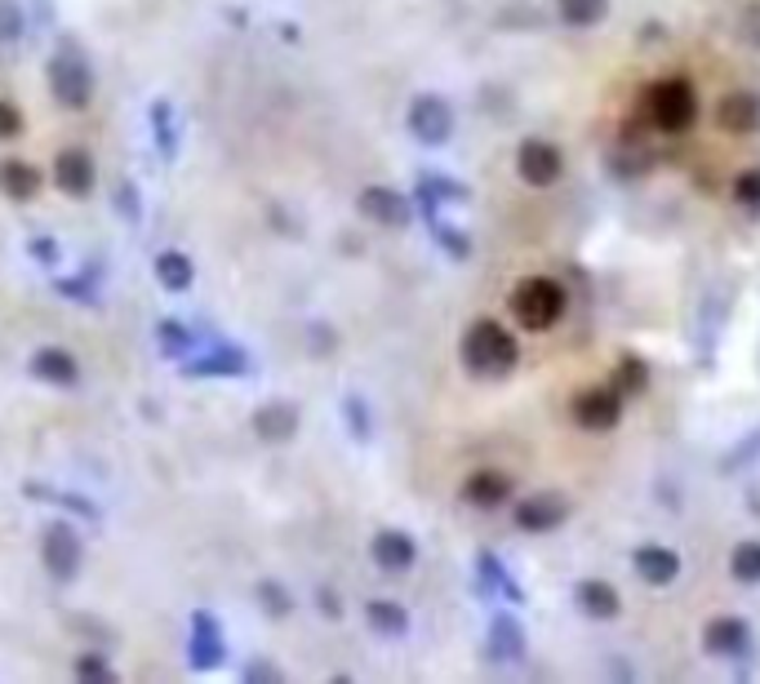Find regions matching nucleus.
Wrapping results in <instances>:
<instances>
[{"label": "nucleus", "mask_w": 760, "mask_h": 684, "mask_svg": "<svg viewBox=\"0 0 760 684\" xmlns=\"http://www.w3.org/2000/svg\"><path fill=\"white\" fill-rule=\"evenodd\" d=\"M516 316L525 320L530 329H547V320L560 316V289L552 280H530L525 289L516 293Z\"/></svg>", "instance_id": "7ed1b4c3"}, {"label": "nucleus", "mask_w": 760, "mask_h": 684, "mask_svg": "<svg viewBox=\"0 0 760 684\" xmlns=\"http://www.w3.org/2000/svg\"><path fill=\"white\" fill-rule=\"evenodd\" d=\"M161 347L165 352H187V347H192V333H187V325H178V320H165L161 325Z\"/></svg>", "instance_id": "f3484780"}, {"label": "nucleus", "mask_w": 760, "mask_h": 684, "mask_svg": "<svg viewBox=\"0 0 760 684\" xmlns=\"http://www.w3.org/2000/svg\"><path fill=\"white\" fill-rule=\"evenodd\" d=\"M738 573H743V578H751V573H760V552H756V547H747V552L738 556Z\"/></svg>", "instance_id": "5701e85b"}, {"label": "nucleus", "mask_w": 760, "mask_h": 684, "mask_svg": "<svg viewBox=\"0 0 760 684\" xmlns=\"http://www.w3.org/2000/svg\"><path fill=\"white\" fill-rule=\"evenodd\" d=\"M0 191H5L10 201H31L40 191V174L27 161H0Z\"/></svg>", "instance_id": "423d86ee"}, {"label": "nucleus", "mask_w": 760, "mask_h": 684, "mask_svg": "<svg viewBox=\"0 0 760 684\" xmlns=\"http://www.w3.org/2000/svg\"><path fill=\"white\" fill-rule=\"evenodd\" d=\"M40 565L45 573H50L54 582H72L85 565V547H80V537L72 524H50L40 537Z\"/></svg>", "instance_id": "f03ea898"}, {"label": "nucleus", "mask_w": 760, "mask_h": 684, "mask_svg": "<svg viewBox=\"0 0 760 684\" xmlns=\"http://www.w3.org/2000/svg\"><path fill=\"white\" fill-rule=\"evenodd\" d=\"M520 165H525V174H530L534 182H547V178L556 174V152H552V147H525Z\"/></svg>", "instance_id": "4468645a"}, {"label": "nucleus", "mask_w": 760, "mask_h": 684, "mask_svg": "<svg viewBox=\"0 0 760 684\" xmlns=\"http://www.w3.org/2000/svg\"><path fill=\"white\" fill-rule=\"evenodd\" d=\"M23 36V10L18 0H0V45H14Z\"/></svg>", "instance_id": "2eb2a0df"}, {"label": "nucleus", "mask_w": 760, "mask_h": 684, "mask_svg": "<svg viewBox=\"0 0 760 684\" xmlns=\"http://www.w3.org/2000/svg\"><path fill=\"white\" fill-rule=\"evenodd\" d=\"M471 356L494 360V365H507L516 352H511V342H507L494 325H477V333H471Z\"/></svg>", "instance_id": "1a4fd4ad"}, {"label": "nucleus", "mask_w": 760, "mask_h": 684, "mask_svg": "<svg viewBox=\"0 0 760 684\" xmlns=\"http://www.w3.org/2000/svg\"><path fill=\"white\" fill-rule=\"evenodd\" d=\"M54 178L67 195L85 201V195L93 191V182H99V169H93V156L85 152V147H67V152L59 156V165H54Z\"/></svg>", "instance_id": "20e7f679"}, {"label": "nucleus", "mask_w": 760, "mask_h": 684, "mask_svg": "<svg viewBox=\"0 0 760 684\" xmlns=\"http://www.w3.org/2000/svg\"><path fill=\"white\" fill-rule=\"evenodd\" d=\"M373 556H378V565H388V569H405L414 547H409V537H401V533H383L373 543Z\"/></svg>", "instance_id": "f8f14e48"}, {"label": "nucleus", "mask_w": 760, "mask_h": 684, "mask_svg": "<svg viewBox=\"0 0 760 684\" xmlns=\"http://www.w3.org/2000/svg\"><path fill=\"white\" fill-rule=\"evenodd\" d=\"M23 134V116L14 103H0V138H18Z\"/></svg>", "instance_id": "6ab92c4d"}, {"label": "nucleus", "mask_w": 760, "mask_h": 684, "mask_svg": "<svg viewBox=\"0 0 760 684\" xmlns=\"http://www.w3.org/2000/svg\"><path fill=\"white\" fill-rule=\"evenodd\" d=\"M254 431H258L263 440H290V435L299 431V414H294L290 405H263V409L254 414Z\"/></svg>", "instance_id": "0eeeda50"}, {"label": "nucleus", "mask_w": 760, "mask_h": 684, "mask_svg": "<svg viewBox=\"0 0 760 684\" xmlns=\"http://www.w3.org/2000/svg\"><path fill=\"white\" fill-rule=\"evenodd\" d=\"M360 210L369 214V218H378V223H401V201L392 191H383V187H369L365 195H360Z\"/></svg>", "instance_id": "9b49d317"}, {"label": "nucleus", "mask_w": 760, "mask_h": 684, "mask_svg": "<svg viewBox=\"0 0 760 684\" xmlns=\"http://www.w3.org/2000/svg\"><path fill=\"white\" fill-rule=\"evenodd\" d=\"M641 569H645V573H662V582H668V573L676 569V560L658 552V556H641Z\"/></svg>", "instance_id": "aec40b11"}, {"label": "nucleus", "mask_w": 760, "mask_h": 684, "mask_svg": "<svg viewBox=\"0 0 760 684\" xmlns=\"http://www.w3.org/2000/svg\"><path fill=\"white\" fill-rule=\"evenodd\" d=\"M192 258L187 254H178V250H165L161 258H156V280L169 289V293H182V289H192Z\"/></svg>", "instance_id": "6e6552de"}, {"label": "nucleus", "mask_w": 760, "mask_h": 684, "mask_svg": "<svg viewBox=\"0 0 760 684\" xmlns=\"http://www.w3.org/2000/svg\"><path fill=\"white\" fill-rule=\"evenodd\" d=\"M414 129H418L422 138H441V134H445V107H436V103H422V107H418V116H414Z\"/></svg>", "instance_id": "dca6fc26"}, {"label": "nucleus", "mask_w": 760, "mask_h": 684, "mask_svg": "<svg viewBox=\"0 0 760 684\" xmlns=\"http://www.w3.org/2000/svg\"><path fill=\"white\" fill-rule=\"evenodd\" d=\"M192 662L197 667H214L218 658H223V641H218V631H214V622L205 618V613H197V641H192Z\"/></svg>", "instance_id": "9d476101"}, {"label": "nucleus", "mask_w": 760, "mask_h": 684, "mask_svg": "<svg viewBox=\"0 0 760 684\" xmlns=\"http://www.w3.org/2000/svg\"><path fill=\"white\" fill-rule=\"evenodd\" d=\"M369 613H373V622H378V626H401V618H396L401 609H392V605H373Z\"/></svg>", "instance_id": "4be33fe9"}, {"label": "nucleus", "mask_w": 760, "mask_h": 684, "mask_svg": "<svg viewBox=\"0 0 760 684\" xmlns=\"http://www.w3.org/2000/svg\"><path fill=\"white\" fill-rule=\"evenodd\" d=\"M747 112H751V103H747V98H738V103H730V107H721V116H725L730 125H738V129H743V125L751 121Z\"/></svg>", "instance_id": "412c9836"}, {"label": "nucleus", "mask_w": 760, "mask_h": 684, "mask_svg": "<svg viewBox=\"0 0 760 684\" xmlns=\"http://www.w3.org/2000/svg\"><path fill=\"white\" fill-rule=\"evenodd\" d=\"M50 89L67 112H85L93 103V67L85 63L80 49H59L50 59Z\"/></svg>", "instance_id": "f257e3e1"}, {"label": "nucleus", "mask_w": 760, "mask_h": 684, "mask_svg": "<svg viewBox=\"0 0 760 684\" xmlns=\"http://www.w3.org/2000/svg\"><path fill=\"white\" fill-rule=\"evenodd\" d=\"M76 675H80V680H116V671H112L103 658H93V654L76 658Z\"/></svg>", "instance_id": "a211bd4d"}, {"label": "nucleus", "mask_w": 760, "mask_h": 684, "mask_svg": "<svg viewBox=\"0 0 760 684\" xmlns=\"http://www.w3.org/2000/svg\"><path fill=\"white\" fill-rule=\"evenodd\" d=\"M565 5H569V18H592V14H596V10H592L596 0H565Z\"/></svg>", "instance_id": "b1692460"}, {"label": "nucleus", "mask_w": 760, "mask_h": 684, "mask_svg": "<svg viewBox=\"0 0 760 684\" xmlns=\"http://www.w3.org/2000/svg\"><path fill=\"white\" fill-rule=\"evenodd\" d=\"M689 112H694V103H689V93H685V89L672 85V89H662V93H658V121H662V125H685Z\"/></svg>", "instance_id": "ddd939ff"}, {"label": "nucleus", "mask_w": 760, "mask_h": 684, "mask_svg": "<svg viewBox=\"0 0 760 684\" xmlns=\"http://www.w3.org/2000/svg\"><path fill=\"white\" fill-rule=\"evenodd\" d=\"M31 373H36L40 382L72 387V382L80 378V365H76V356H72V352H63V347H40V352L31 356Z\"/></svg>", "instance_id": "39448f33"}]
</instances>
